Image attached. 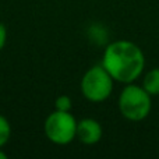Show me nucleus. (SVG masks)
I'll use <instances>...</instances> for the list:
<instances>
[{
	"instance_id": "nucleus-6",
	"label": "nucleus",
	"mask_w": 159,
	"mask_h": 159,
	"mask_svg": "<svg viewBox=\"0 0 159 159\" xmlns=\"http://www.w3.org/2000/svg\"><path fill=\"white\" fill-rule=\"evenodd\" d=\"M143 87L151 96H159V67H154L144 74Z\"/></svg>"
},
{
	"instance_id": "nucleus-9",
	"label": "nucleus",
	"mask_w": 159,
	"mask_h": 159,
	"mask_svg": "<svg viewBox=\"0 0 159 159\" xmlns=\"http://www.w3.org/2000/svg\"><path fill=\"white\" fill-rule=\"evenodd\" d=\"M6 42H7V28L0 22V50L6 46Z\"/></svg>"
},
{
	"instance_id": "nucleus-7",
	"label": "nucleus",
	"mask_w": 159,
	"mask_h": 159,
	"mask_svg": "<svg viewBox=\"0 0 159 159\" xmlns=\"http://www.w3.org/2000/svg\"><path fill=\"white\" fill-rule=\"evenodd\" d=\"M11 137V124L7 120V117L3 115H0V148L6 145L8 143Z\"/></svg>"
},
{
	"instance_id": "nucleus-4",
	"label": "nucleus",
	"mask_w": 159,
	"mask_h": 159,
	"mask_svg": "<svg viewBox=\"0 0 159 159\" xmlns=\"http://www.w3.org/2000/svg\"><path fill=\"white\" fill-rule=\"evenodd\" d=\"M46 138L56 145H67L77 138V120L71 112L53 110L43 123Z\"/></svg>"
},
{
	"instance_id": "nucleus-10",
	"label": "nucleus",
	"mask_w": 159,
	"mask_h": 159,
	"mask_svg": "<svg viewBox=\"0 0 159 159\" xmlns=\"http://www.w3.org/2000/svg\"><path fill=\"white\" fill-rule=\"evenodd\" d=\"M0 159H7V154H6L2 148H0Z\"/></svg>"
},
{
	"instance_id": "nucleus-1",
	"label": "nucleus",
	"mask_w": 159,
	"mask_h": 159,
	"mask_svg": "<svg viewBox=\"0 0 159 159\" xmlns=\"http://www.w3.org/2000/svg\"><path fill=\"white\" fill-rule=\"evenodd\" d=\"M101 64L116 82L130 84L143 75L145 55L137 43L127 39H117L106 45Z\"/></svg>"
},
{
	"instance_id": "nucleus-5",
	"label": "nucleus",
	"mask_w": 159,
	"mask_h": 159,
	"mask_svg": "<svg viewBox=\"0 0 159 159\" xmlns=\"http://www.w3.org/2000/svg\"><path fill=\"white\" fill-rule=\"evenodd\" d=\"M103 129L98 120L85 117L77 121V140L85 145H95L102 140Z\"/></svg>"
},
{
	"instance_id": "nucleus-3",
	"label": "nucleus",
	"mask_w": 159,
	"mask_h": 159,
	"mask_svg": "<svg viewBox=\"0 0 159 159\" xmlns=\"http://www.w3.org/2000/svg\"><path fill=\"white\" fill-rule=\"evenodd\" d=\"M115 82L116 81L102 64H96L84 73L80 82V89L88 102L102 103L110 98Z\"/></svg>"
},
{
	"instance_id": "nucleus-8",
	"label": "nucleus",
	"mask_w": 159,
	"mask_h": 159,
	"mask_svg": "<svg viewBox=\"0 0 159 159\" xmlns=\"http://www.w3.org/2000/svg\"><path fill=\"white\" fill-rule=\"evenodd\" d=\"M73 101L69 95H59L55 99V109L61 112H71Z\"/></svg>"
},
{
	"instance_id": "nucleus-2",
	"label": "nucleus",
	"mask_w": 159,
	"mask_h": 159,
	"mask_svg": "<svg viewBox=\"0 0 159 159\" xmlns=\"http://www.w3.org/2000/svg\"><path fill=\"white\" fill-rule=\"evenodd\" d=\"M119 112L129 121H143L152 110V96L135 82L124 84L117 101Z\"/></svg>"
}]
</instances>
